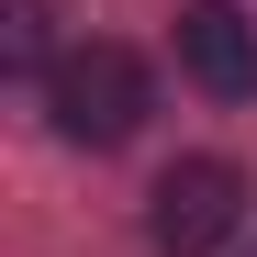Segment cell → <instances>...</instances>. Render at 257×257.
<instances>
[{"label":"cell","instance_id":"3","mask_svg":"<svg viewBox=\"0 0 257 257\" xmlns=\"http://www.w3.org/2000/svg\"><path fill=\"white\" fill-rule=\"evenodd\" d=\"M179 67L212 101H257V23L235 12V0H190L179 12Z\"/></svg>","mask_w":257,"mask_h":257},{"label":"cell","instance_id":"4","mask_svg":"<svg viewBox=\"0 0 257 257\" xmlns=\"http://www.w3.org/2000/svg\"><path fill=\"white\" fill-rule=\"evenodd\" d=\"M0 56H12V78H56V45H45V0H12V23H0Z\"/></svg>","mask_w":257,"mask_h":257},{"label":"cell","instance_id":"1","mask_svg":"<svg viewBox=\"0 0 257 257\" xmlns=\"http://www.w3.org/2000/svg\"><path fill=\"white\" fill-rule=\"evenodd\" d=\"M45 123H56V146H123L146 123V56L135 45H112V34H90V45H67L56 78H45Z\"/></svg>","mask_w":257,"mask_h":257},{"label":"cell","instance_id":"2","mask_svg":"<svg viewBox=\"0 0 257 257\" xmlns=\"http://www.w3.org/2000/svg\"><path fill=\"white\" fill-rule=\"evenodd\" d=\"M235 224H246V168H235V157H179V168L146 190L157 257H212Z\"/></svg>","mask_w":257,"mask_h":257}]
</instances>
